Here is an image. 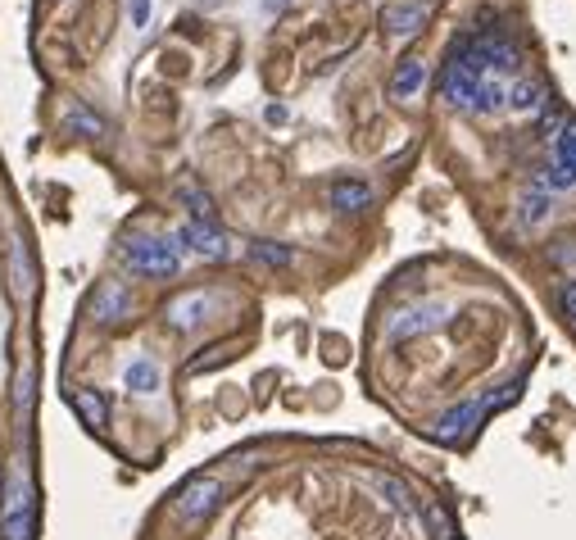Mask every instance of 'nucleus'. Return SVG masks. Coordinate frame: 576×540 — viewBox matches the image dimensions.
I'll return each instance as SVG.
<instances>
[{"label": "nucleus", "instance_id": "1", "mask_svg": "<svg viewBox=\"0 0 576 540\" xmlns=\"http://www.w3.org/2000/svg\"><path fill=\"white\" fill-rule=\"evenodd\" d=\"M440 96L454 109H468V114H495V109L508 105V87L499 78H490L463 46H454L445 69H440Z\"/></svg>", "mask_w": 576, "mask_h": 540}, {"label": "nucleus", "instance_id": "2", "mask_svg": "<svg viewBox=\"0 0 576 540\" xmlns=\"http://www.w3.org/2000/svg\"><path fill=\"white\" fill-rule=\"evenodd\" d=\"M123 259L137 273H146V277H168V273H177V246L173 241H164V236H132L123 246Z\"/></svg>", "mask_w": 576, "mask_h": 540}, {"label": "nucleus", "instance_id": "3", "mask_svg": "<svg viewBox=\"0 0 576 540\" xmlns=\"http://www.w3.org/2000/svg\"><path fill=\"white\" fill-rule=\"evenodd\" d=\"M218 495H223V486H218L214 477H196V482H186L182 491H177L173 513H177V518H186V522H200L218 504Z\"/></svg>", "mask_w": 576, "mask_h": 540}, {"label": "nucleus", "instance_id": "4", "mask_svg": "<svg viewBox=\"0 0 576 540\" xmlns=\"http://www.w3.org/2000/svg\"><path fill=\"white\" fill-rule=\"evenodd\" d=\"M381 23H386L395 37H413V32L427 23V5H422V0H400V5H386V10H381Z\"/></svg>", "mask_w": 576, "mask_h": 540}, {"label": "nucleus", "instance_id": "5", "mask_svg": "<svg viewBox=\"0 0 576 540\" xmlns=\"http://www.w3.org/2000/svg\"><path fill=\"white\" fill-rule=\"evenodd\" d=\"M182 241H186L191 250H200L205 259H223V255H227L223 232H218L214 223H205V218H196V223H186V227H182Z\"/></svg>", "mask_w": 576, "mask_h": 540}, {"label": "nucleus", "instance_id": "6", "mask_svg": "<svg viewBox=\"0 0 576 540\" xmlns=\"http://www.w3.org/2000/svg\"><path fill=\"white\" fill-rule=\"evenodd\" d=\"M549 105V87L536 78H518L508 87V109H518V114H540Z\"/></svg>", "mask_w": 576, "mask_h": 540}, {"label": "nucleus", "instance_id": "7", "mask_svg": "<svg viewBox=\"0 0 576 540\" xmlns=\"http://www.w3.org/2000/svg\"><path fill=\"white\" fill-rule=\"evenodd\" d=\"M332 205L341 209V214H363V209L372 205V187L359 182V177H341L332 187Z\"/></svg>", "mask_w": 576, "mask_h": 540}, {"label": "nucleus", "instance_id": "8", "mask_svg": "<svg viewBox=\"0 0 576 540\" xmlns=\"http://www.w3.org/2000/svg\"><path fill=\"white\" fill-rule=\"evenodd\" d=\"M422 78H427V64H422V55H404V59H400V69L391 73V96L409 100L413 91L422 87Z\"/></svg>", "mask_w": 576, "mask_h": 540}, {"label": "nucleus", "instance_id": "9", "mask_svg": "<svg viewBox=\"0 0 576 540\" xmlns=\"http://www.w3.org/2000/svg\"><path fill=\"white\" fill-rule=\"evenodd\" d=\"M123 309H127V291L123 286H100V295H96V323H118L123 318Z\"/></svg>", "mask_w": 576, "mask_h": 540}, {"label": "nucleus", "instance_id": "10", "mask_svg": "<svg viewBox=\"0 0 576 540\" xmlns=\"http://www.w3.org/2000/svg\"><path fill=\"white\" fill-rule=\"evenodd\" d=\"M10 277H14V295L32 291V264H28V250H23V236H10Z\"/></svg>", "mask_w": 576, "mask_h": 540}, {"label": "nucleus", "instance_id": "11", "mask_svg": "<svg viewBox=\"0 0 576 540\" xmlns=\"http://www.w3.org/2000/svg\"><path fill=\"white\" fill-rule=\"evenodd\" d=\"M554 168L576 177V123H563L558 128V141H554Z\"/></svg>", "mask_w": 576, "mask_h": 540}, {"label": "nucleus", "instance_id": "12", "mask_svg": "<svg viewBox=\"0 0 576 540\" xmlns=\"http://www.w3.org/2000/svg\"><path fill=\"white\" fill-rule=\"evenodd\" d=\"M123 382L132 386L137 395H150V391H159V368L150 364V359H137V364L123 373Z\"/></svg>", "mask_w": 576, "mask_h": 540}, {"label": "nucleus", "instance_id": "13", "mask_svg": "<svg viewBox=\"0 0 576 540\" xmlns=\"http://www.w3.org/2000/svg\"><path fill=\"white\" fill-rule=\"evenodd\" d=\"M200 309H205V295H182V300L168 305V318H173L177 327H191L200 318Z\"/></svg>", "mask_w": 576, "mask_h": 540}, {"label": "nucleus", "instance_id": "14", "mask_svg": "<svg viewBox=\"0 0 576 540\" xmlns=\"http://www.w3.org/2000/svg\"><path fill=\"white\" fill-rule=\"evenodd\" d=\"M73 409H78L91 427H105V400H100L96 391H78L73 395Z\"/></svg>", "mask_w": 576, "mask_h": 540}, {"label": "nucleus", "instance_id": "15", "mask_svg": "<svg viewBox=\"0 0 576 540\" xmlns=\"http://www.w3.org/2000/svg\"><path fill=\"white\" fill-rule=\"evenodd\" d=\"M69 123H73V128H82V132H87V137H100V132H105V123H100L96 114H87V109H73V114H69Z\"/></svg>", "mask_w": 576, "mask_h": 540}, {"label": "nucleus", "instance_id": "16", "mask_svg": "<svg viewBox=\"0 0 576 540\" xmlns=\"http://www.w3.org/2000/svg\"><path fill=\"white\" fill-rule=\"evenodd\" d=\"M254 259H264V264H291V250L286 246H254Z\"/></svg>", "mask_w": 576, "mask_h": 540}, {"label": "nucleus", "instance_id": "17", "mask_svg": "<svg viewBox=\"0 0 576 540\" xmlns=\"http://www.w3.org/2000/svg\"><path fill=\"white\" fill-rule=\"evenodd\" d=\"M127 5H132V23L146 28V23H150V0H127Z\"/></svg>", "mask_w": 576, "mask_h": 540}, {"label": "nucleus", "instance_id": "18", "mask_svg": "<svg viewBox=\"0 0 576 540\" xmlns=\"http://www.w3.org/2000/svg\"><path fill=\"white\" fill-rule=\"evenodd\" d=\"M282 5H286V0H264V10H268V14H273V10H282Z\"/></svg>", "mask_w": 576, "mask_h": 540}]
</instances>
